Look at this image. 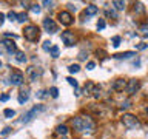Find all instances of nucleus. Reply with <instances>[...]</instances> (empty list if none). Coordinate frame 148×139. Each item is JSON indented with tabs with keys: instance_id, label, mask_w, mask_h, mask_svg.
<instances>
[{
	"instance_id": "nucleus-1",
	"label": "nucleus",
	"mask_w": 148,
	"mask_h": 139,
	"mask_svg": "<svg viewBox=\"0 0 148 139\" xmlns=\"http://www.w3.org/2000/svg\"><path fill=\"white\" fill-rule=\"evenodd\" d=\"M71 127L79 133L92 134L96 131V122L90 114H79L71 119Z\"/></svg>"
},
{
	"instance_id": "nucleus-2",
	"label": "nucleus",
	"mask_w": 148,
	"mask_h": 139,
	"mask_svg": "<svg viewBox=\"0 0 148 139\" xmlns=\"http://www.w3.org/2000/svg\"><path fill=\"white\" fill-rule=\"evenodd\" d=\"M120 120H122L123 127L127 128V130H139V128L142 127L140 120H139L134 114H131V113H125Z\"/></svg>"
},
{
	"instance_id": "nucleus-3",
	"label": "nucleus",
	"mask_w": 148,
	"mask_h": 139,
	"mask_svg": "<svg viewBox=\"0 0 148 139\" xmlns=\"http://www.w3.org/2000/svg\"><path fill=\"white\" fill-rule=\"evenodd\" d=\"M23 37L28 40V42H37L40 37V30L37 25H28L25 26L23 30Z\"/></svg>"
},
{
	"instance_id": "nucleus-4",
	"label": "nucleus",
	"mask_w": 148,
	"mask_h": 139,
	"mask_svg": "<svg viewBox=\"0 0 148 139\" xmlns=\"http://www.w3.org/2000/svg\"><path fill=\"white\" fill-rule=\"evenodd\" d=\"M42 68L40 67H36V65H31V67H28L26 68V77L29 79L31 82H36L37 79H40L42 76Z\"/></svg>"
},
{
	"instance_id": "nucleus-5",
	"label": "nucleus",
	"mask_w": 148,
	"mask_h": 139,
	"mask_svg": "<svg viewBox=\"0 0 148 139\" xmlns=\"http://www.w3.org/2000/svg\"><path fill=\"white\" fill-rule=\"evenodd\" d=\"M57 19H59V22L62 23L63 26H71L74 23V17H73V14L69 11H60L57 14Z\"/></svg>"
},
{
	"instance_id": "nucleus-6",
	"label": "nucleus",
	"mask_w": 148,
	"mask_h": 139,
	"mask_svg": "<svg viewBox=\"0 0 148 139\" xmlns=\"http://www.w3.org/2000/svg\"><path fill=\"white\" fill-rule=\"evenodd\" d=\"M43 108H45L43 105H34V107H32V108H31L29 111H28L26 114H23L22 122H23V124H25V122H29V120H31V119H34L36 116L40 113V111H43Z\"/></svg>"
},
{
	"instance_id": "nucleus-7",
	"label": "nucleus",
	"mask_w": 148,
	"mask_h": 139,
	"mask_svg": "<svg viewBox=\"0 0 148 139\" xmlns=\"http://www.w3.org/2000/svg\"><path fill=\"white\" fill-rule=\"evenodd\" d=\"M140 90V81L139 79H130L128 83H127V94L128 96H133V94H136V93Z\"/></svg>"
},
{
	"instance_id": "nucleus-8",
	"label": "nucleus",
	"mask_w": 148,
	"mask_h": 139,
	"mask_svg": "<svg viewBox=\"0 0 148 139\" xmlns=\"http://www.w3.org/2000/svg\"><path fill=\"white\" fill-rule=\"evenodd\" d=\"M43 28H45V31L48 32V34H54V32H57V23H56L51 17H46L43 19Z\"/></svg>"
},
{
	"instance_id": "nucleus-9",
	"label": "nucleus",
	"mask_w": 148,
	"mask_h": 139,
	"mask_svg": "<svg viewBox=\"0 0 148 139\" xmlns=\"http://www.w3.org/2000/svg\"><path fill=\"white\" fill-rule=\"evenodd\" d=\"M60 39H62V42L66 46H73L76 43V36H74V32H71V31H63L62 36H60Z\"/></svg>"
},
{
	"instance_id": "nucleus-10",
	"label": "nucleus",
	"mask_w": 148,
	"mask_h": 139,
	"mask_svg": "<svg viewBox=\"0 0 148 139\" xmlns=\"http://www.w3.org/2000/svg\"><path fill=\"white\" fill-rule=\"evenodd\" d=\"M23 81H25V77H23V74L20 71H12L11 73V77H9V82H11V85H17V87H22L23 85Z\"/></svg>"
},
{
	"instance_id": "nucleus-11",
	"label": "nucleus",
	"mask_w": 148,
	"mask_h": 139,
	"mask_svg": "<svg viewBox=\"0 0 148 139\" xmlns=\"http://www.w3.org/2000/svg\"><path fill=\"white\" fill-rule=\"evenodd\" d=\"M28 99H29V87L22 85L20 90H18V97H17V100H18V104H25Z\"/></svg>"
},
{
	"instance_id": "nucleus-12",
	"label": "nucleus",
	"mask_w": 148,
	"mask_h": 139,
	"mask_svg": "<svg viewBox=\"0 0 148 139\" xmlns=\"http://www.w3.org/2000/svg\"><path fill=\"white\" fill-rule=\"evenodd\" d=\"M127 83H128V81H125V79H116L113 82V85H111V90L113 91H123V90H127Z\"/></svg>"
},
{
	"instance_id": "nucleus-13",
	"label": "nucleus",
	"mask_w": 148,
	"mask_h": 139,
	"mask_svg": "<svg viewBox=\"0 0 148 139\" xmlns=\"http://www.w3.org/2000/svg\"><path fill=\"white\" fill-rule=\"evenodd\" d=\"M3 46H5V50L8 51L9 54H16L17 53V46H16V43H14V40H8V39H5L3 42Z\"/></svg>"
},
{
	"instance_id": "nucleus-14",
	"label": "nucleus",
	"mask_w": 148,
	"mask_h": 139,
	"mask_svg": "<svg viewBox=\"0 0 148 139\" xmlns=\"http://www.w3.org/2000/svg\"><path fill=\"white\" fill-rule=\"evenodd\" d=\"M99 12V8L96 6V5H88V6L85 8V11H83V14H85L86 17H91V16H96V14Z\"/></svg>"
},
{
	"instance_id": "nucleus-15",
	"label": "nucleus",
	"mask_w": 148,
	"mask_h": 139,
	"mask_svg": "<svg viewBox=\"0 0 148 139\" xmlns=\"http://www.w3.org/2000/svg\"><path fill=\"white\" fill-rule=\"evenodd\" d=\"M133 56H136V53H134V51H125V53L113 54L111 57H113V59H130V57H133Z\"/></svg>"
},
{
	"instance_id": "nucleus-16",
	"label": "nucleus",
	"mask_w": 148,
	"mask_h": 139,
	"mask_svg": "<svg viewBox=\"0 0 148 139\" xmlns=\"http://www.w3.org/2000/svg\"><path fill=\"white\" fill-rule=\"evenodd\" d=\"M111 5H113V6L117 9V11H123L125 6H127V3H125V2H120V0H114Z\"/></svg>"
},
{
	"instance_id": "nucleus-17",
	"label": "nucleus",
	"mask_w": 148,
	"mask_h": 139,
	"mask_svg": "<svg viewBox=\"0 0 148 139\" xmlns=\"http://www.w3.org/2000/svg\"><path fill=\"white\" fill-rule=\"evenodd\" d=\"M16 60H17V62H20V63L26 62V56H25V53H23V51H17V53H16Z\"/></svg>"
},
{
	"instance_id": "nucleus-18",
	"label": "nucleus",
	"mask_w": 148,
	"mask_h": 139,
	"mask_svg": "<svg viewBox=\"0 0 148 139\" xmlns=\"http://www.w3.org/2000/svg\"><path fill=\"white\" fill-rule=\"evenodd\" d=\"M94 83L92 82H88L86 85H85V88H83V93H85V94H90V93H92V90H94Z\"/></svg>"
},
{
	"instance_id": "nucleus-19",
	"label": "nucleus",
	"mask_w": 148,
	"mask_h": 139,
	"mask_svg": "<svg viewBox=\"0 0 148 139\" xmlns=\"http://www.w3.org/2000/svg\"><path fill=\"white\" fill-rule=\"evenodd\" d=\"M56 133H57V134H63V136H65V134L68 133V127H66V125H59V127L56 128Z\"/></svg>"
},
{
	"instance_id": "nucleus-20",
	"label": "nucleus",
	"mask_w": 148,
	"mask_h": 139,
	"mask_svg": "<svg viewBox=\"0 0 148 139\" xmlns=\"http://www.w3.org/2000/svg\"><path fill=\"white\" fill-rule=\"evenodd\" d=\"M100 91H102V87H100V85H96V87H94V90H92V96H94L96 99H99V97L102 96V93H100Z\"/></svg>"
},
{
	"instance_id": "nucleus-21",
	"label": "nucleus",
	"mask_w": 148,
	"mask_h": 139,
	"mask_svg": "<svg viewBox=\"0 0 148 139\" xmlns=\"http://www.w3.org/2000/svg\"><path fill=\"white\" fill-rule=\"evenodd\" d=\"M3 114H5V118L11 119V118H14V116H16V111H14V110H11V108H6V110L3 111Z\"/></svg>"
},
{
	"instance_id": "nucleus-22",
	"label": "nucleus",
	"mask_w": 148,
	"mask_h": 139,
	"mask_svg": "<svg viewBox=\"0 0 148 139\" xmlns=\"http://www.w3.org/2000/svg\"><path fill=\"white\" fill-rule=\"evenodd\" d=\"M139 32H140V34H145V36H148V23L139 25Z\"/></svg>"
},
{
	"instance_id": "nucleus-23",
	"label": "nucleus",
	"mask_w": 148,
	"mask_h": 139,
	"mask_svg": "<svg viewBox=\"0 0 148 139\" xmlns=\"http://www.w3.org/2000/svg\"><path fill=\"white\" fill-rule=\"evenodd\" d=\"M26 20H28V14H26V12H20V14L17 16V22H20V23H25Z\"/></svg>"
},
{
	"instance_id": "nucleus-24",
	"label": "nucleus",
	"mask_w": 148,
	"mask_h": 139,
	"mask_svg": "<svg viewBox=\"0 0 148 139\" xmlns=\"http://www.w3.org/2000/svg\"><path fill=\"white\" fill-rule=\"evenodd\" d=\"M105 14H106V16H108V17H113V19H117V14H116V11H114V9L113 8H106L105 9Z\"/></svg>"
},
{
	"instance_id": "nucleus-25",
	"label": "nucleus",
	"mask_w": 148,
	"mask_h": 139,
	"mask_svg": "<svg viewBox=\"0 0 148 139\" xmlns=\"http://www.w3.org/2000/svg\"><path fill=\"white\" fill-rule=\"evenodd\" d=\"M79 70H80V67H79V65H76V63H73V65H69L68 67V71L69 73H79Z\"/></svg>"
},
{
	"instance_id": "nucleus-26",
	"label": "nucleus",
	"mask_w": 148,
	"mask_h": 139,
	"mask_svg": "<svg viewBox=\"0 0 148 139\" xmlns=\"http://www.w3.org/2000/svg\"><path fill=\"white\" fill-rule=\"evenodd\" d=\"M66 81H68V83H69L71 87H74V90H77V88H79V83H77V81H76V79H73V77H68Z\"/></svg>"
},
{
	"instance_id": "nucleus-27",
	"label": "nucleus",
	"mask_w": 148,
	"mask_h": 139,
	"mask_svg": "<svg viewBox=\"0 0 148 139\" xmlns=\"http://www.w3.org/2000/svg\"><path fill=\"white\" fill-rule=\"evenodd\" d=\"M49 54L53 56V57H59V46H53V48L49 50Z\"/></svg>"
},
{
	"instance_id": "nucleus-28",
	"label": "nucleus",
	"mask_w": 148,
	"mask_h": 139,
	"mask_svg": "<svg viewBox=\"0 0 148 139\" xmlns=\"http://www.w3.org/2000/svg\"><path fill=\"white\" fill-rule=\"evenodd\" d=\"M17 16H18V14H17V12H14V11H9V12H8V19H9L11 22L17 20Z\"/></svg>"
},
{
	"instance_id": "nucleus-29",
	"label": "nucleus",
	"mask_w": 148,
	"mask_h": 139,
	"mask_svg": "<svg viewBox=\"0 0 148 139\" xmlns=\"http://www.w3.org/2000/svg\"><path fill=\"white\" fill-rule=\"evenodd\" d=\"M42 48H43L45 51H49L51 48H53V45H51V42H49V40H45V42H43V45H42Z\"/></svg>"
},
{
	"instance_id": "nucleus-30",
	"label": "nucleus",
	"mask_w": 148,
	"mask_h": 139,
	"mask_svg": "<svg viewBox=\"0 0 148 139\" xmlns=\"http://www.w3.org/2000/svg\"><path fill=\"white\" fill-rule=\"evenodd\" d=\"M49 93H51V96H53L54 99H56V97L59 96V90H57V88H56V87H51V88H49Z\"/></svg>"
},
{
	"instance_id": "nucleus-31",
	"label": "nucleus",
	"mask_w": 148,
	"mask_h": 139,
	"mask_svg": "<svg viewBox=\"0 0 148 139\" xmlns=\"http://www.w3.org/2000/svg\"><path fill=\"white\" fill-rule=\"evenodd\" d=\"M103 28H105V20H103V19H99V22H97V30L102 31Z\"/></svg>"
},
{
	"instance_id": "nucleus-32",
	"label": "nucleus",
	"mask_w": 148,
	"mask_h": 139,
	"mask_svg": "<svg viewBox=\"0 0 148 139\" xmlns=\"http://www.w3.org/2000/svg\"><path fill=\"white\" fill-rule=\"evenodd\" d=\"M119 45H120V37H119V36L113 37V46H116V48H117Z\"/></svg>"
},
{
	"instance_id": "nucleus-33",
	"label": "nucleus",
	"mask_w": 148,
	"mask_h": 139,
	"mask_svg": "<svg viewBox=\"0 0 148 139\" xmlns=\"http://www.w3.org/2000/svg\"><path fill=\"white\" fill-rule=\"evenodd\" d=\"M31 11L34 12V14H39V12H40V6H39V5H32V6H31Z\"/></svg>"
},
{
	"instance_id": "nucleus-34",
	"label": "nucleus",
	"mask_w": 148,
	"mask_h": 139,
	"mask_svg": "<svg viewBox=\"0 0 148 139\" xmlns=\"http://www.w3.org/2000/svg\"><path fill=\"white\" fill-rule=\"evenodd\" d=\"M145 48H148V43H140V45H136V50H145Z\"/></svg>"
},
{
	"instance_id": "nucleus-35",
	"label": "nucleus",
	"mask_w": 148,
	"mask_h": 139,
	"mask_svg": "<svg viewBox=\"0 0 148 139\" xmlns=\"http://www.w3.org/2000/svg\"><path fill=\"white\" fill-rule=\"evenodd\" d=\"M94 67H96L94 62H88V63H86V68H88V70H94Z\"/></svg>"
},
{
	"instance_id": "nucleus-36",
	"label": "nucleus",
	"mask_w": 148,
	"mask_h": 139,
	"mask_svg": "<svg viewBox=\"0 0 148 139\" xmlns=\"http://www.w3.org/2000/svg\"><path fill=\"white\" fill-rule=\"evenodd\" d=\"M8 99H9L8 94H2V96H0V100H2V102H6Z\"/></svg>"
},
{
	"instance_id": "nucleus-37",
	"label": "nucleus",
	"mask_w": 148,
	"mask_h": 139,
	"mask_svg": "<svg viewBox=\"0 0 148 139\" xmlns=\"http://www.w3.org/2000/svg\"><path fill=\"white\" fill-rule=\"evenodd\" d=\"M11 130H12L11 127H6V128H5V130H3V131H2V136H5V134H8L9 131H11Z\"/></svg>"
},
{
	"instance_id": "nucleus-38",
	"label": "nucleus",
	"mask_w": 148,
	"mask_h": 139,
	"mask_svg": "<svg viewBox=\"0 0 148 139\" xmlns=\"http://www.w3.org/2000/svg\"><path fill=\"white\" fill-rule=\"evenodd\" d=\"M43 5H46V6H48V8H53L54 2H48V0H45V2H43Z\"/></svg>"
},
{
	"instance_id": "nucleus-39",
	"label": "nucleus",
	"mask_w": 148,
	"mask_h": 139,
	"mask_svg": "<svg viewBox=\"0 0 148 139\" xmlns=\"http://www.w3.org/2000/svg\"><path fill=\"white\" fill-rule=\"evenodd\" d=\"M3 22H5V16H3V14H2V12H0V26H2V25H3Z\"/></svg>"
},
{
	"instance_id": "nucleus-40",
	"label": "nucleus",
	"mask_w": 148,
	"mask_h": 139,
	"mask_svg": "<svg viewBox=\"0 0 148 139\" xmlns=\"http://www.w3.org/2000/svg\"><path fill=\"white\" fill-rule=\"evenodd\" d=\"M0 67H2V62H0Z\"/></svg>"
}]
</instances>
